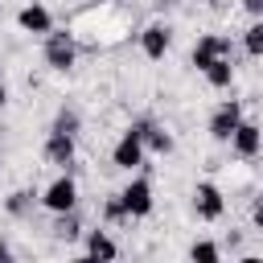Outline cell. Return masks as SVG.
Segmentation results:
<instances>
[{
	"label": "cell",
	"instance_id": "obj_1",
	"mask_svg": "<svg viewBox=\"0 0 263 263\" xmlns=\"http://www.w3.org/2000/svg\"><path fill=\"white\" fill-rule=\"evenodd\" d=\"M74 58H78L74 33H66V29L53 33V29H49V37H45V62H49V70H70Z\"/></svg>",
	"mask_w": 263,
	"mask_h": 263
},
{
	"label": "cell",
	"instance_id": "obj_2",
	"mask_svg": "<svg viewBox=\"0 0 263 263\" xmlns=\"http://www.w3.org/2000/svg\"><path fill=\"white\" fill-rule=\"evenodd\" d=\"M119 201H123V210H127L132 218H148V214H152V181H148V177L127 181V185L119 189Z\"/></svg>",
	"mask_w": 263,
	"mask_h": 263
},
{
	"label": "cell",
	"instance_id": "obj_3",
	"mask_svg": "<svg viewBox=\"0 0 263 263\" xmlns=\"http://www.w3.org/2000/svg\"><path fill=\"white\" fill-rule=\"evenodd\" d=\"M127 132H132V136L144 144V152H160V156H164V152H173V136H168V132H164L156 119H136Z\"/></svg>",
	"mask_w": 263,
	"mask_h": 263
},
{
	"label": "cell",
	"instance_id": "obj_4",
	"mask_svg": "<svg viewBox=\"0 0 263 263\" xmlns=\"http://www.w3.org/2000/svg\"><path fill=\"white\" fill-rule=\"evenodd\" d=\"M41 201H45V210H53V214L74 210V205H78V185H74V177H70V173H62V177L41 193Z\"/></svg>",
	"mask_w": 263,
	"mask_h": 263
},
{
	"label": "cell",
	"instance_id": "obj_5",
	"mask_svg": "<svg viewBox=\"0 0 263 263\" xmlns=\"http://www.w3.org/2000/svg\"><path fill=\"white\" fill-rule=\"evenodd\" d=\"M193 210H197L201 222H218V218L226 214V197H222V189L210 185V181H201V185L193 189Z\"/></svg>",
	"mask_w": 263,
	"mask_h": 263
},
{
	"label": "cell",
	"instance_id": "obj_6",
	"mask_svg": "<svg viewBox=\"0 0 263 263\" xmlns=\"http://www.w3.org/2000/svg\"><path fill=\"white\" fill-rule=\"evenodd\" d=\"M230 53H234L230 37H222V33H205V37L193 45V66H197V70H205L214 58H230Z\"/></svg>",
	"mask_w": 263,
	"mask_h": 263
},
{
	"label": "cell",
	"instance_id": "obj_7",
	"mask_svg": "<svg viewBox=\"0 0 263 263\" xmlns=\"http://www.w3.org/2000/svg\"><path fill=\"white\" fill-rule=\"evenodd\" d=\"M238 119H242V103H238V99H226V103L214 111V119H210V136H214L218 144H226L230 132L238 127Z\"/></svg>",
	"mask_w": 263,
	"mask_h": 263
},
{
	"label": "cell",
	"instance_id": "obj_8",
	"mask_svg": "<svg viewBox=\"0 0 263 263\" xmlns=\"http://www.w3.org/2000/svg\"><path fill=\"white\" fill-rule=\"evenodd\" d=\"M168 45H173V29H168V25H148V29L140 33V49H144V58H152V62H160V58L168 53Z\"/></svg>",
	"mask_w": 263,
	"mask_h": 263
},
{
	"label": "cell",
	"instance_id": "obj_9",
	"mask_svg": "<svg viewBox=\"0 0 263 263\" xmlns=\"http://www.w3.org/2000/svg\"><path fill=\"white\" fill-rule=\"evenodd\" d=\"M230 144L242 160H255L259 156V123L255 119H238V127L230 132Z\"/></svg>",
	"mask_w": 263,
	"mask_h": 263
},
{
	"label": "cell",
	"instance_id": "obj_10",
	"mask_svg": "<svg viewBox=\"0 0 263 263\" xmlns=\"http://www.w3.org/2000/svg\"><path fill=\"white\" fill-rule=\"evenodd\" d=\"M45 160L58 164V168H70V164H74V136L49 132V140H45Z\"/></svg>",
	"mask_w": 263,
	"mask_h": 263
},
{
	"label": "cell",
	"instance_id": "obj_11",
	"mask_svg": "<svg viewBox=\"0 0 263 263\" xmlns=\"http://www.w3.org/2000/svg\"><path fill=\"white\" fill-rule=\"evenodd\" d=\"M111 160H115V168H136V164H144V144H140L132 132H123V140L115 144Z\"/></svg>",
	"mask_w": 263,
	"mask_h": 263
},
{
	"label": "cell",
	"instance_id": "obj_12",
	"mask_svg": "<svg viewBox=\"0 0 263 263\" xmlns=\"http://www.w3.org/2000/svg\"><path fill=\"white\" fill-rule=\"evenodd\" d=\"M16 21H21V29H25V33H49V29H53V16H49V8H45V4H25Z\"/></svg>",
	"mask_w": 263,
	"mask_h": 263
},
{
	"label": "cell",
	"instance_id": "obj_13",
	"mask_svg": "<svg viewBox=\"0 0 263 263\" xmlns=\"http://www.w3.org/2000/svg\"><path fill=\"white\" fill-rule=\"evenodd\" d=\"M201 74H205V82H210V86L226 90V86L234 82V62H230V58H214V62H210Z\"/></svg>",
	"mask_w": 263,
	"mask_h": 263
},
{
	"label": "cell",
	"instance_id": "obj_14",
	"mask_svg": "<svg viewBox=\"0 0 263 263\" xmlns=\"http://www.w3.org/2000/svg\"><path fill=\"white\" fill-rule=\"evenodd\" d=\"M33 205H37V193H33V189H16V193L4 197V210H8L12 218H29Z\"/></svg>",
	"mask_w": 263,
	"mask_h": 263
},
{
	"label": "cell",
	"instance_id": "obj_15",
	"mask_svg": "<svg viewBox=\"0 0 263 263\" xmlns=\"http://www.w3.org/2000/svg\"><path fill=\"white\" fill-rule=\"evenodd\" d=\"M86 255H90V259H115L119 247H115L103 230H90V234H86Z\"/></svg>",
	"mask_w": 263,
	"mask_h": 263
},
{
	"label": "cell",
	"instance_id": "obj_16",
	"mask_svg": "<svg viewBox=\"0 0 263 263\" xmlns=\"http://www.w3.org/2000/svg\"><path fill=\"white\" fill-rule=\"evenodd\" d=\"M78 234H82V222H78V214H74V210L58 214V222H53V238H62V242H74Z\"/></svg>",
	"mask_w": 263,
	"mask_h": 263
},
{
	"label": "cell",
	"instance_id": "obj_17",
	"mask_svg": "<svg viewBox=\"0 0 263 263\" xmlns=\"http://www.w3.org/2000/svg\"><path fill=\"white\" fill-rule=\"evenodd\" d=\"M78 111L74 107H58V115H53V127L49 132H58V136H78Z\"/></svg>",
	"mask_w": 263,
	"mask_h": 263
},
{
	"label": "cell",
	"instance_id": "obj_18",
	"mask_svg": "<svg viewBox=\"0 0 263 263\" xmlns=\"http://www.w3.org/2000/svg\"><path fill=\"white\" fill-rule=\"evenodd\" d=\"M103 218H107V222H115V226H123V222H132V214L123 210V201H119V193L103 201Z\"/></svg>",
	"mask_w": 263,
	"mask_h": 263
},
{
	"label": "cell",
	"instance_id": "obj_19",
	"mask_svg": "<svg viewBox=\"0 0 263 263\" xmlns=\"http://www.w3.org/2000/svg\"><path fill=\"white\" fill-rule=\"evenodd\" d=\"M242 45H247V53H251V58H259V53H263V21H255V25L242 33Z\"/></svg>",
	"mask_w": 263,
	"mask_h": 263
},
{
	"label": "cell",
	"instance_id": "obj_20",
	"mask_svg": "<svg viewBox=\"0 0 263 263\" xmlns=\"http://www.w3.org/2000/svg\"><path fill=\"white\" fill-rule=\"evenodd\" d=\"M189 259H197V263H218L222 251H218L214 242H193V247H189Z\"/></svg>",
	"mask_w": 263,
	"mask_h": 263
},
{
	"label": "cell",
	"instance_id": "obj_21",
	"mask_svg": "<svg viewBox=\"0 0 263 263\" xmlns=\"http://www.w3.org/2000/svg\"><path fill=\"white\" fill-rule=\"evenodd\" d=\"M242 8H247L251 16H259V12H263V0H242Z\"/></svg>",
	"mask_w": 263,
	"mask_h": 263
},
{
	"label": "cell",
	"instance_id": "obj_22",
	"mask_svg": "<svg viewBox=\"0 0 263 263\" xmlns=\"http://www.w3.org/2000/svg\"><path fill=\"white\" fill-rule=\"evenodd\" d=\"M4 259H12V251H8V242L0 238V263H4Z\"/></svg>",
	"mask_w": 263,
	"mask_h": 263
},
{
	"label": "cell",
	"instance_id": "obj_23",
	"mask_svg": "<svg viewBox=\"0 0 263 263\" xmlns=\"http://www.w3.org/2000/svg\"><path fill=\"white\" fill-rule=\"evenodd\" d=\"M8 103V86H4V78H0V107Z\"/></svg>",
	"mask_w": 263,
	"mask_h": 263
},
{
	"label": "cell",
	"instance_id": "obj_24",
	"mask_svg": "<svg viewBox=\"0 0 263 263\" xmlns=\"http://www.w3.org/2000/svg\"><path fill=\"white\" fill-rule=\"evenodd\" d=\"M173 4H181V0H156V8H173Z\"/></svg>",
	"mask_w": 263,
	"mask_h": 263
}]
</instances>
